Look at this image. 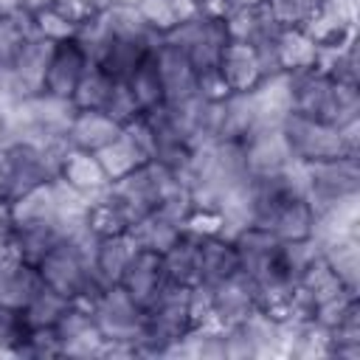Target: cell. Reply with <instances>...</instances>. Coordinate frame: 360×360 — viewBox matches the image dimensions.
<instances>
[{"label":"cell","mask_w":360,"mask_h":360,"mask_svg":"<svg viewBox=\"0 0 360 360\" xmlns=\"http://www.w3.org/2000/svg\"><path fill=\"white\" fill-rule=\"evenodd\" d=\"M290 112L329 121L335 127L360 124V84L338 82L321 68L290 76Z\"/></svg>","instance_id":"obj_1"},{"label":"cell","mask_w":360,"mask_h":360,"mask_svg":"<svg viewBox=\"0 0 360 360\" xmlns=\"http://www.w3.org/2000/svg\"><path fill=\"white\" fill-rule=\"evenodd\" d=\"M287 149L295 163L309 166L321 160H332L340 155H360V124L335 127L321 118H309L301 112H287L278 124Z\"/></svg>","instance_id":"obj_2"},{"label":"cell","mask_w":360,"mask_h":360,"mask_svg":"<svg viewBox=\"0 0 360 360\" xmlns=\"http://www.w3.org/2000/svg\"><path fill=\"white\" fill-rule=\"evenodd\" d=\"M87 307L104 340L101 357H138V343L143 335V307L135 304L121 284L101 287L87 301Z\"/></svg>","instance_id":"obj_3"},{"label":"cell","mask_w":360,"mask_h":360,"mask_svg":"<svg viewBox=\"0 0 360 360\" xmlns=\"http://www.w3.org/2000/svg\"><path fill=\"white\" fill-rule=\"evenodd\" d=\"M307 197L318 214L360 197V155H340L332 160L304 166Z\"/></svg>","instance_id":"obj_4"},{"label":"cell","mask_w":360,"mask_h":360,"mask_svg":"<svg viewBox=\"0 0 360 360\" xmlns=\"http://www.w3.org/2000/svg\"><path fill=\"white\" fill-rule=\"evenodd\" d=\"M53 45H56V42H51V39H45V37H37L34 31H28V34L22 37V42L14 48V53L3 62L0 84L8 90V96H11L14 101L28 98V96H34V93H42Z\"/></svg>","instance_id":"obj_5"},{"label":"cell","mask_w":360,"mask_h":360,"mask_svg":"<svg viewBox=\"0 0 360 360\" xmlns=\"http://www.w3.org/2000/svg\"><path fill=\"white\" fill-rule=\"evenodd\" d=\"M304 31L321 51H340L357 42V0H318Z\"/></svg>","instance_id":"obj_6"},{"label":"cell","mask_w":360,"mask_h":360,"mask_svg":"<svg viewBox=\"0 0 360 360\" xmlns=\"http://www.w3.org/2000/svg\"><path fill=\"white\" fill-rule=\"evenodd\" d=\"M172 45H177L197 70H208L217 68L219 51L228 42L222 17H208V14H197L194 20H188L183 28H177L172 37H166Z\"/></svg>","instance_id":"obj_7"},{"label":"cell","mask_w":360,"mask_h":360,"mask_svg":"<svg viewBox=\"0 0 360 360\" xmlns=\"http://www.w3.org/2000/svg\"><path fill=\"white\" fill-rule=\"evenodd\" d=\"M96 158L101 160L110 183L112 180H121L124 174L141 169L143 163L152 160V141H149V132H146V124L143 118L127 124L115 141H110L101 152H96Z\"/></svg>","instance_id":"obj_8"},{"label":"cell","mask_w":360,"mask_h":360,"mask_svg":"<svg viewBox=\"0 0 360 360\" xmlns=\"http://www.w3.org/2000/svg\"><path fill=\"white\" fill-rule=\"evenodd\" d=\"M239 143H242V160L248 177H267L295 163L278 124H262Z\"/></svg>","instance_id":"obj_9"},{"label":"cell","mask_w":360,"mask_h":360,"mask_svg":"<svg viewBox=\"0 0 360 360\" xmlns=\"http://www.w3.org/2000/svg\"><path fill=\"white\" fill-rule=\"evenodd\" d=\"M53 329H56L59 349H62L59 357H101L104 340L96 329L90 307L84 301H70Z\"/></svg>","instance_id":"obj_10"},{"label":"cell","mask_w":360,"mask_h":360,"mask_svg":"<svg viewBox=\"0 0 360 360\" xmlns=\"http://www.w3.org/2000/svg\"><path fill=\"white\" fill-rule=\"evenodd\" d=\"M208 295V307H211V321L217 326H231L236 321H242L248 312L256 309V284L250 276H245L242 270H236L233 276L217 281L214 287H202Z\"/></svg>","instance_id":"obj_11"},{"label":"cell","mask_w":360,"mask_h":360,"mask_svg":"<svg viewBox=\"0 0 360 360\" xmlns=\"http://www.w3.org/2000/svg\"><path fill=\"white\" fill-rule=\"evenodd\" d=\"M217 70L231 93H250L253 87L262 84L264 76H270L262 62L259 48L253 42H239V39L225 42L217 59Z\"/></svg>","instance_id":"obj_12"},{"label":"cell","mask_w":360,"mask_h":360,"mask_svg":"<svg viewBox=\"0 0 360 360\" xmlns=\"http://www.w3.org/2000/svg\"><path fill=\"white\" fill-rule=\"evenodd\" d=\"M152 56H155V68H158L160 87H163V104H183L194 98L197 68L191 65V59L169 39H160Z\"/></svg>","instance_id":"obj_13"},{"label":"cell","mask_w":360,"mask_h":360,"mask_svg":"<svg viewBox=\"0 0 360 360\" xmlns=\"http://www.w3.org/2000/svg\"><path fill=\"white\" fill-rule=\"evenodd\" d=\"M56 180L84 200H96L98 194H104L110 188V177H107L101 160L93 152H82L73 146H68L62 152V160L56 166Z\"/></svg>","instance_id":"obj_14"},{"label":"cell","mask_w":360,"mask_h":360,"mask_svg":"<svg viewBox=\"0 0 360 360\" xmlns=\"http://www.w3.org/2000/svg\"><path fill=\"white\" fill-rule=\"evenodd\" d=\"M87 68H90V56L84 53L82 42L76 37H68V39L53 45L42 90L70 101V96H73V90H76V84H79V79L84 76Z\"/></svg>","instance_id":"obj_15"},{"label":"cell","mask_w":360,"mask_h":360,"mask_svg":"<svg viewBox=\"0 0 360 360\" xmlns=\"http://www.w3.org/2000/svg\"><path fill=\"white\" fill-rule=\"evenodd\" d=\"M124 127L104 110H73L68 129H65V143L82 152H101L110 141L118 138Z\"/></svg>","instance_id":"obj_16"},{"label":"cell","mask_w":360,"mask_h":360,"mask_svg":"<svg viewBox=\"0 0 360 360\" xmlns=\"http://www.w3.org/2000/svg\"><path fill=\"white\" fill-rule=\"evenodd\" d=\"M42 287L45 284L39 278L37 264H28L17 256L0 259V309L22 312Z\"/></svg>","instance_id":"obj_17"},{"label":"cell","mask_w":360,"mask_h":360,"mask_svg":"<svg viewBox=\"0 0 360 360\" xmlns=\"http://www.w3.org/2000/svg\"><path fill=\"white\" fill-rule=\"evenodd\" d=\"M121 287H124V292L135 301V304H141V307H146L163 287H166V267H163V256L160 253H149V250H135V256L129 259V264H127V270H124V276H121V281H118Z\"/></svg>","instance_id":"obj_18"},{"label":"cell","mask_w":360,"mask_h":360,"mask_svg":"<svg viewBox=\"0 0 360 360\" xmlns=\"http://www.w3.org/2000/svg\"><path fill=\"white\" fill-rule=\"evenodd\" d=\"M259 127V115L250 93H231L219 104H214V141H245Z\"/></svg>","instance_id":"obj_19"},{"label":"cell","mask_w":360,"mask_h":360,"mask_svg":"<svg viewBox=\"0 0 360 360\" xmlns=\"http://www.w3.org/2000/svg\"><path fill=\"white\" fill-rule=\"evenodd\" d=\"M315 242L340 284L352 292H360V233H335Z\"/></svg>","instance_id":"obj_20"},{"label":"cell","mask_w":360,"mask_h":360,"mask_svg":"<svg viewBox=\"0 0 360 360\" xmlns=\"http://www.w3.org/2000/svg\"><path fill=\"white\" fill-rule=\"evenodd\" d=\"M138 245L132 239L129 231H121V233H110V236H98L96 245H93V273L96 278L110 287V284H118L129 259L135 256Z\"/></svg>","instance_id":"obj_21"},{"label":"cell","mask_w":360,"mask_h":360,"mask_svg":"<svg viewBox=\"0 0 360 360\" xmlns=\"http://www.w3.org/2000/svg\"><path fill=\"white\" fill-rule=\"evenodd\" d=\"M135 8L146 31L158 39H166L200 14V0H141Z\"/></svg>","instance_id":"obj_22"},{"label":"cell","mask_w":360,"mask_h":360,"mask_svg":"<svg viewBox=\"0 0 360 360\" xmlns=\"http://www.w3.org/2000/svg\"><path fill=\"white\" fill-rule=\"evenodd\" d=\"M135 245L141 250H149V253H166L180 236H183V222L174 219L172 214H166L163 208H155L149 211L146 217H141L132 228H129Z\"/></svg>","instance_id":"obj_23"},{"label":"cell","mask_w":360,"mask_h":360,"mask_svg":"<svg viewBox=\"0 0 360 360\" xmlns=\"http://www.w3.org/2000/svg\"><path fill=\"white\" fill-rule=\"evenodd\" d=\"M239 270V256L231 236H208L200 239V281L197 287H214L217 281L233 276Z\"/></svg>","instance_id":"obj_24"},{"label":"cell","mask_w":360,"mask_h":360,"mask_svg":"<svg viewBox=\"0 0 360 360\" xmlns=\"http://www.w3.org/2000/svg\"><path fill=\"white\" fill-rule=\"evenodd\" d=\"M163 267H166L169 284L197 287V281H200V239L183 231V236L163 253Z\"/></svg>","instance_id":"obj_25"},{"label":"cell","mask_w":360,"mask_h":360,"mask_svg":"<svg viewBox=\"0 0 360 360\" xmlns=\"http://www.w3.org/2000/svg\"><path fill=\"white\" fill-rule=\"evenodd\" d=\"M222 25L228 39H239V42H259L276 31L264 6H231L222 17Z\"/></svg>","instance_id":"obj_26"},{"label":"cell","mask_w":360,"mask_h":360,"mask_svg":"<svg viewBox=\"0 0 360 360\" xmlns=\"http://www.w3.org/2000/svg\"><path fill=\"white\" fill-rule=\"evenodd\" d=\"M62 236H65V225L59 222L14 225V256L28 264H37Z\"/></svg>","instance_id":"obj_27"},{"label":"cell","mask_w":360,"mask_h":360,"mask_svg":"<svg viewBox=\"0 0 360 360\" xmlns=\"http://www.w3.org/2000/svg\"><path fill=\"white\" fill-rule=\"evenodd\" d=\"M152 53H155V48H152ZM152 53L124 79L127 87L132 90V96H135V101H138V107H141L143 115L152 112V110H158V107H163V87H160V76H158V68H155V56Z\"/></svg>","instance_id":"obj_28"},{"label":"cell","mask_w":360,"mask_h":360,"mask_svg":"<svg viewBox=\"0 0 360 360\" xmlns=\"http://www.w3.org/2000/svg\"><path fill=\"white\" fill-rule=\"evenodd\" d=\"M112 84H115V79L104 68L90 62V68L79 79L70 101H73L76 110H104V104H107V98L112 93Z\"/></svg>","instance_id":"obj_29"},{"label":"cell","mask_w":360,"mask_h":360,"mask_svg":"<svg viewBox=\"0 0 360 360\" xmlns=\"http://www.w3.org/2000/svg\"><path fill=\"white\" fill-rule=\"evenodd\" d=\"M68 304H70L68 298H62L59 292L42 287V290L37 292V298L20 312L22 326H25V329H51V326H56V321H59V315L68 309Z\"/></svg>","instance_id":"obj_30"},{"label":"cell","mask_w":360,"mask_h":360,"mask_svg":"<svg viewBox=\"0 0 360 360\" xmlns=\"http://www.w3.org/2000/svg\"><path fill=\"white\" fill-rule=\"evenodd\" d=\"M318 0H267L264 8L276 28H304Z\"/></svg>","instance_id":"obj_31"},{"label":"cell","mask_w":360,"mask_h":360,"mask_svg":"<svg viewBox=\"0 0 360 360\" xmlns=\"http://www.w3.org/2000/svg\"><path fill=\"white\" fill-rule=\"evenodd\" d=\"M28 25H31V31L37 37H45L51 42H62L68 37H76V25L65 14H59L53 6L51 8H42L37 14H28Z\"/></svg>","instance_id":"obj_32"},{"label":"cell","mask_w":360,"mask_h":360,"mask_svg":"<svg viewBox=\"0 0 360 360\" xmlns=\"http://www.w3.org/2000/svg\"><path fill=\"white\" fill-rule=\"evenodd\" d=\"M104 112H110L121 127H127V124H132V121H138L143 115L141 107H138V101H135V96H132V90L127 87L124 79H115L112 93H110V98L104 104Z\"/></svg>","instance_id":"obj_33"},{"label":"cell","mask_w":360,"mask_h":360,"mask_svg":"<svg viewBox=\"0 0 360 360\" xmlns=\"http://www.w3.org/2000/svg\"><path fill=\"white\" fill-rule=\"evenodd\" d=\"M53 8L59 14H65L76 25V31H79L82 25H87L90 20H96L107 8V0H56Z\"/></svg>","instance_id":"obj_34"},{"label":"cell","mask_w":360,"mask_h":360,"mask_svg":"<svg viewBox=\"0 0 360 360\" xmlns=\"http://www.w3.org/2000/svg\"><path fill=\"white\" fill-rule=\"evenodd\" d=\"M14 197V172H11V158L6 143H0V200Z\"/></svg>","instance_id":"obj_35"},{"label":"cell","mask_w":360,"mask_h":360,"mask_svg":"<svg viewBox=\"0 0 360 360\" xmlns=\"http://www.w3.org/2000/svg\"><path fill=\"white\" fill-rule=\"evenodd\" d=\"M20 14H25L20 0H0V20H6V17H20Z\"/></svg>","instance_id":"obj_36"},{"label":"cell","mask_w":360,"mask_h":360,"mask_svg":"<svg viewBox=\"0 0 360 360\" xmlns=\"http://www.w3.org/2000/svg\"><path fill=\"white\" fill-rule=\"evenodd\" d=\"M20 3H22V11H25V14H37V11H42V8L56 6V0H20Z\"/></svg>","instance_id":"obj_37"},{"label":"cell","mask_w":360,"mask_h":360,"mask_svg":"<svg viewBox=\"0 0 360 360\" xmlns=\"http://www.w3.org/2000/svg\"><path fill=\"white\" fill-rule=\"evenodd\" d=\"M233 6H264L267 0H231Z\"/></svg>","instance_id":"obj_38"},{"label":"cell","mask_w":360,"mask_h":360,"mask_svg":"<svg viewBox=\"0 0 360 360\" xmlns=\"http://www.w3.org/2000/svg\"><path fill=\"white\" fill-rule=\"evenodd\" d=\"M141 0H107V6H138Z\"/></svg>","instance_id":"obj_39"},{"label":"cell","mask_w":360,"mask_h":360,"mask_svg":"<svg viewBox=\"0 0 360 360\" xmlns=\"http://www.w3.org/2000/svg\"><path fill=\"white\" fill-rule=\"evenodd\" d=\"M0 70H3V59H0Z\"/></svg>","instance_id":"obj_40"}]
</instances>
